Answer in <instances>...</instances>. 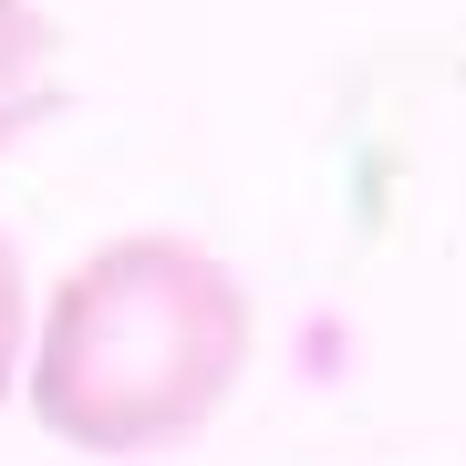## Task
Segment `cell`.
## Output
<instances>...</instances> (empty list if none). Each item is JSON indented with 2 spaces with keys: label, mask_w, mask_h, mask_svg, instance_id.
I'll return each instance as SVG.
<instances>
[{
  "label": "cell",
  "mask_w": 466,
  "mask_h": 466,
  "mask_svg": "<svg viewBox=\"0 0 466 466\" xmlns=\"http://www.w3.org/2000/svg\"><path fill=\"white\" fill-rule=\"evenodd\" d=\"M259 352V300L208 238L125 228L84 249L32 311V394L42 435L84 456H167L228 415Z\"/></svg>",
  "instance_id": "obj_1"
},
{
  "label": "cell",
  "mask_w": 466,
  "mask_h": 466,
  "mask_svg": "<svg viewBox=\"0 0 466 466\" xmlns=\"http://www.w3.org/2000/svg\"><path fill=\"white\" fill-rule=\"evenodd\" d=\"M63 115V21L42 0H0V156Z\"/></svg>",
  "instance_id": "obj_2"
},
{
  "label": "cell",
  "mask_w": 466,
  "mask_h": 466,
  "mask_svg": "<svg viewBox=\"0 0 466 466\" xmlns=\"http://www.w3.org/2000/svg\"><path fill=\"white\" fill-rule=\"evenodd\" d=\"M21 363H32V280H21V249H11V228H0V404H11Z\"/></svg>",
  "instance_id": "obj_3"
}]
</instances>
